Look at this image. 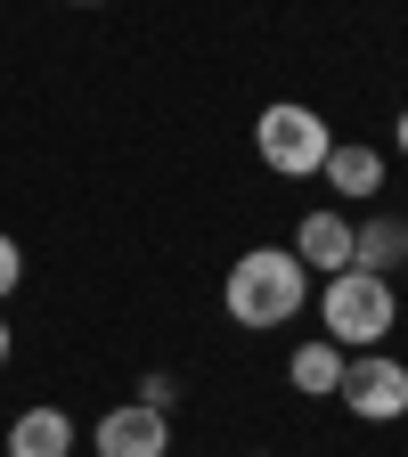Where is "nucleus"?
Instances as JSON below:
<instances>
[{
    "label": "nucleus",
    "mask_w": 408,
    "mask_h": 457,
    "mask_svg": "<svg viewBox=\"0 0 408 457\" xmlns=\"http://www.w3.org/2000/svg\"><path fill=\"white\" fill-rule=\"evenodd\" d=\"M221 303H229V319H237L246 335L286 327V319H303V303H311V270L286 253V245H254L246 262H229Z\"/></svg>",
    "instance_id": "f257e3e1"
},
{
    "label": "nucleus",
    "mask_w": 408,
    "mask_h": 457,
    "mask_svg": "<svg viewBox=\"0 0 408 457\" xmlns=\"http://www.w3.org/2000/svg\"><path fill=\"white\" fill-rule=\"evenodd\" d=\"M319 327H327V343H343V352H376V343L400 327L392 278H376V270H335L327 295H319Z\"/></svg>",
    "instance_id": "f03ea898"
},
{
    "label": "nucleus",
    "mask_w": 408,
    "mask_h": 457,
    "mask_svg": "<svg viewBox=\"0 0 408 457\" xmlns=\"http://www.w3.org/2000/svg\"><path fill=\"white\" fill-rule=\"evenodd\" d=\"M254 147H262V163L278 171V180H311V171L327 163V147H335V131H327V114H319V106L278 98V106H262Z\"/></svg>",
    "instance_id": "7ed1b4c3"
},
{
    "label": "nucleus",
    "mask_w": 408,
    "mask_h": 457,
    "mask_svg": "<svg viewBox=\"0 0 408 457\" xmlns=\"http://www.w3.org/2000/svg\"><path fill=\"white\" fill-rule=\"evenodd\" d=\"M335 400H343L352 417H368V425H400V417H408V368L384 360V352H360V360H343Z\"/></svg>",
    "instance_id": "20e7f679"
},
{
    "label": "nucleus",
    "mask_w": 408,
    "mask_h": 457,
    "mask_svg": "<svg viewBox=\"0 0 408 457\" xmlns=\"http://www.w3.org/2000/svg\"><path fill=\"white\" fill-rule=\"evenodd\" d=\"M319 180H327L343 204H376V196H384V155H376L368 139H335L327 163H319Z\"/></svg>",
    "instance_id": "39448f33"
},
{
    "label": "nucleus",
    "mask_w": 408,
    "mask_h": 457,
    "mask_svg": "<svg viewBox=\"0 0 408 457\" xmlns=\"http://www.w3.org/2000/svg\"><path fill=\"white\" fill-rule=\"evenodd\" d=\"M98 457H171V433H163V409H106L98 417Z\"/></svg>",
    "instance_id": "423d86ee"
},
{
    "label": "nucleus",
    "mask_w": 408,
    "mask_h": 457,
    "mask_svg": "<svg viewBox=\"0 0 408 457\" xmlns=\"http://www.w3.org/2000/svg\"><path fill=\"white\" fill-rule=\"evenodd\" d=\"M286 253H295L303 270H319V278L352 270V220H343V212H303V228H295Z\"/></svg>",
    "instance_id": "0eeeda50"
},
{
    "label": "nucleus",
    "mask_w": 408,
    "mask_h": 457,
    "mask_svg": "<svg viewBox=\"0 0 408 457\" xmlns=\"http://www.w3.org/2000/svg\"><path fill=\"white\" fill-rule=\"evenodd\" d=\"M400 262H408V220H400V212H368V220H352V270L392 278Z\"/></svg>",
    "instance_id": "6e6552de"
},
{
    "label": "nucleus",
    "mask_w": 408,
    "mask_h": 457,
    "mask_svg": "<svg viewBox=\"0 0 408 457\" xmlns=\"http://www.w3.org/2000/svg\"><path fill=\"white\" fill-rule=\"evenodd\" d=\"M9 457H74V417L66 409H25L9 425Z\"/></svg>",
    "instance_id": "1a4fd4ad"
},
{
    "label": "nucleus",
    "mask_w": 408,
    "mask_h": 457,
    "mask_svg": "<svg viewBox=\"0 0 408 457\" xmlns=\"http://www.w3.org/2000/svg\"><path fill=\"white\" fill-rule=\"evenodd\" d=\"M343 360H352V352H343V343H327V335H311V343H303V352H295V360H286V384H295V392H311V400H327V392L343 384Z\"/></svg>",
    "instance_id": "9d476101"
},
{
    "label": "nucleus",
    "mask_w": 408,
    "mask_h": 457,
    "mask_svg": "<svg viewBox=\"0 0 408 457\" xmlns=\"http://www.w3.org/2000/svg\"><path fill=\"white\" fill-rule=\"evenodd\" d=\"M171 392H180V384H171L163 368H147V376H139V409H171Z\"/></svg>",
    "instance_id": "9b49d317"
},
{
    "label": "nucleus",
    "mask_w": 408,
    "mask_h": 457,
    "mask_svg": "<svg viewBox=\"0 0 408 457\" xmlns=\"http://www.w3.org/2000/svg\"><path fill=\"white\" fill-rule=\"evenodd\" d=\"M17 278H25V253H17V237H0V303L17 295Z\"/></svg>",
    "instance_id": "f8f14e48"
},
{
    "label": "nucleus",
    "mask_w": 408,
    "mask_h": 457,
    "mask_svg": "<svg viewBox=\"0 0 408 457\" xmlns=\"http://www.w3.org/2000/svg\"><path fill=\"white\" fill-rule=\"evenodd\" d=\"M392 139H400V155H408V106H400V123H392Z\"/></svg>",
    "instance_id": "ddd939ff"
},
{
    "label": "nucleus",
    "mask_w": 408,
    "mask_h": 457,
    "mask_svg": "<svg viewBox=\"0 0 408 457\" xmlns=\"http://www.w3.org/2000/svg\"><path fill=\"white\" fill-rule=\"evenodd\" d=\"M0 368H9V319H0Z\"/></svg>",
    "instance_id": "4468645a"
},
{
    "label": "nucleus",
    "mask_w": 408,
    "mask_h": 457,
    "mask_svg": "<svg viewBox=\"0 0 408 457\" xmlns=\"http://www.w3.org/2000/svg\"><path fill=\"white\" fill-rule=\"evenodd\" d=\"M74 9H98V0H74Z\"/></svg>",
    "instance_id": "2eb2a0df"
},
{
    "label": "nucleus",
    "mask_w": 408,
    "mask_h": 457,
    "mask_svg": "<svg viewBox=\"0 0 408 457\" xmlns=\"http://www.w3.org/2000/svg\"><path fill=\"white\" fill-rule=\"evenodd\" d=\"M254 457H262V449H254Z\"/></svg>",
    "instance_id": "dca6fc26"
}]
</instances>
